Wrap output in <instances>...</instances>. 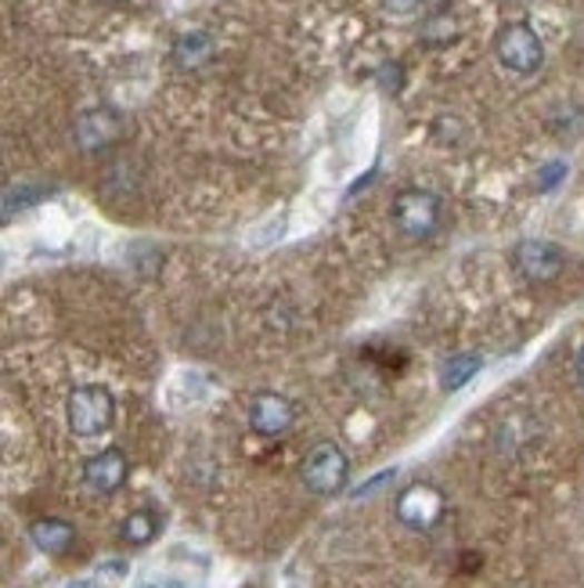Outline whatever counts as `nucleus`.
<instances>
[{"mask_svg":"<svg viewBox=\"0 0 584 588\" xmlns=\"http://www.w3.org/2000/svg\"><path fill=\"white\" fill-rule=\"evenodd\" d=\"M299 480H304V488L318 498H333L347 488L350 480V459L347 451L333 440H321V445H314L307 451L304 466H299Z\"/></svg>","mask_w":584,"mask_h":588,"instance_id":"1","label":"nucleus"},{"mask_svg":"<svg viewBox=\"0 0 584 588\" xmlns=\"http://www.w3.org/2000/svg\"><path fill=\"white\" fill-rule=\"evenodd\" d=\"M66 416L77 437H98L116 422V397L105 387H77L69 393Z\"/></svg>","mask_w":584,"mask_h":588,"instance_id":"2","label":"nucleus"},{"mask_svg":"<svg viewBox=\"0 0 584 588\" xmlns=\"http://www.w3.org/2000/svg\"><path fill=\"white\" fill-rule=\"evenodd\" d=\"M494 51H498V62L505 69L519 72V77H531V72H537L545 62L542 37H537L527 22H508L498 33V40H494Z\"/></svg>","mask_w":584,"mask_h":588,"instance_id":"3","label":"nucleus"},{"mask_svg":"<svg viewBox=\"0 0 584 588\" xmlns=\"http://www.w3.org/2000/svg\"><path fill=\"white\" fill-rule=\"evenodd\" d=\"M441 199L433 192H423V188H408V192L394 199V225L408 239H429L441 228Z\"/></svg>","mask_w":584,"mask_h":588,"instance_id":"4","label":"nucleus"},{"mask_svg":"<svg viewBox=\"0 0 584 588\" xmlns=\"http://www.w3.org/2000/svg\"><path fill=\"white\" fill-rule=\"evenodd\" d=\"M397 520L404 527H412V531H433L441 520H444V495L441 488H433V484H412V488H404L397 495Z\"/></svg>","mask_w":584,"mask_h":588,"instance_id":"5","label":"nucleus"},{"mask_svg":"<svg viewBox=\"0 0 584 588\" xmlns=\"http://www.w3.org/2000/svg\"><path fill=\"white\" fill-rule=\"evenodd\" d=\"M119 134H123V116H119L116 109H109V106L77 116V127H72L77 149L87 152V156L109 149L112 141H119Z\"/></svg>","mask_w":584,"mask_h":588,"instance_id":"6","label":"nucleus"},{"mask_svg":"<svg viewBox=\"0 0 584 588\" xmlns=\"http://www.w3.org/2000/svg\"><path fill=\"white\" fill-rule=\"evenodd\" d=\"M296 422V408L289 397H281L275 390H260L249 397V426L260 437H281L289 433Z\"/></svg>","mask_w":584,"mask_h":588,"instance_id":"7","label":"nucleus"},{"mask_svg":"<svg viewBox=\"0 0 584 588\" xmlns=\"http://www.w3.org/2000/svg\"><path fill=\"white\" fill-rule=\"evenodd\" d=\"M130 477V459L123 448H105L83 462V484L98 495H116Z\"/></svg>","mask_w":584,"mask_h":588,"instance_id":"8","label":"nucleus"},{"mask_svg":"<svg viewBox=\"0 0 584 588\" xmlns=\"http://www.w3.org/2000/svg\"><path fill=\"white\" fill-rule=\"evenodd\" d=\"M513 263H516V271L527 278V282H552V278L563 271L566 260H563V249L560 246L527 239V242L516 246Z\"/></svg>","mask_w":584,"mask_h":588,"instance_id":"9","label":"nucleus"},{"mask_svg":"<svg viewBox=\"0 0 584 588\" xmlns=\"http://www.w3.org/2000/svg\"><path fill=\"white\" fill-rule=\"evenodd\" d=\"M29 538H33V546L48 556H66L72 549V541H77V527L58 520V517H43L29 524Z\"/></svg>","mask_w":584,"mask_h":588,"instance_id":"10","label":"nucleus"},{"mask_svg":"<svg viewBox=\"0 0 584 588\" xmlns=\"http://www.w3.org/2000/svg\"><path fill=\"white\" fill-rule=\"evenodd\" d=\"M159 531H162V520H159V512H152V509H133L130 517L119 524V538H123L127 546H133V549L152 546V541L159 538Z\"/></svg>","mask_w":584,"mask_h":588,"instance_id":"11","label":"nucleus"},{"mask_svg":"<svg viewBox=\"0 0 584 588\" xmlns=\"http://www.w3.org/2000/svg\"><path fill=\"white\" fill-rule=\"evenodd\" d=\"M214 58V40L206 33H185L174 43V62L181 69H202Z\"/></svg>","mask_w":584,"mask_h":588,"instance_id":"12","label":"nucleus"},{"mask_svg":"<svg viewBox=\"0 0 584 588\" xmlns=\"http://www.w3.org/2000/svg\"><path fill=\"white\" fill-rule=\"evenodd\" d=\"M481 365H484L481 355H455V358L441 369V387H444V390H462L476 372H481Z\"/></svg>","mask_w":584,"mask_h":588,"instance_id":"13","label":"nucleus"},{"mask_svg":"<svg viewBox=\"0 0 584 588\" xmlns=\"http://www.w3.org/2000/svg\"><path fill=\"white\" fill-rule=\"evenodd\" d=\"M43 196H51L48 188H29V185L8 188V192H4V217H11L14 210H26V206H33V202H40Z\"/></svg>","mask_w":584,"mask_h":588,"instance_id":"14","label":"nucleus"},{"mask_svg":"<svg viewBox=\"0 0 584 588\" xmlns=\"http://www.w3.org/2000/svg\"><path fill=\"white\" fill-rule=\"evenodd\" d=\"M563 178H566V163H548L542 173H537V188H542V192H552Z\"/></svg>","mask_w":584,"mask_h":588,"instance_id":"15","label":"nucleus"},{"mask_svg":"<svg viewBox=\"0 0 584 588\" xmlns=\"http://www.w3.org/2000/svg\"><path fill=\"white\" fill-rule=\"evenodd\" d=\"M386 8H389V11H397V14H408V11L418 8V0H386Z\"/></svg>","mask_w":584,"mask_h":588,"instance_id":"16","label":"nucleus"},{"mask_svg":"<svg viewBox=\"0 0 584 588\" xmlns=\"http://www.w3.org/2000/svg\"><path fill=\"white\" fill-rule=\"evenodd\" d=\"M577 372H581V383H584V347H581V355H577Z\"/></svg>","mask_w":584,"mask_h":588,"instance_id":"17","label":"nucleus"},{"mask_svg":"<svg viewBox=\"0 0 584 588\" xmlns=\"http://www.w3.org/2000/svg\"><path fill=\"white\" fill-rule=\"evenodd\" d=\"M69 588H95V581H72Z\"/></svg>","mask_w":584,"mask_h":588,"instance_id":"18","label":"nucleus"},{"mask_svg":"<svg viewBox=\"0 0 584 588\" xmlns=\"http://www.w3.org/2000/svg\"><path fill=\"white\" fill-rule=\"evenodd\" d=\"M145 588H152V585H145Z\"/></svg>","mask_w":584,"mask_h":588,"instance_id":"19","label":"nucleus"},{"mask_svg":"<svg viewBox=\"0 0 584 588\" xmlns=\"http://www.w3.org/2000/svg\"><path fill=\"white\" fill-rule=\"evenodd\" d=\"M112 4H116V0H112Z\"/></svg>","mask_w":584,"mask_h":588,"instance_id":"20","label":"nucleus"}]
</instances>
